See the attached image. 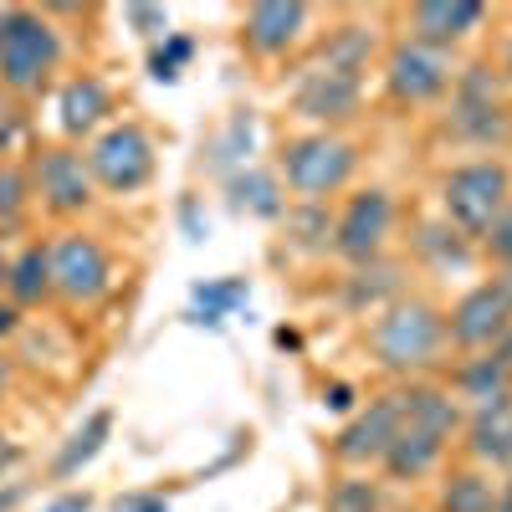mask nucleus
Segmentation results:
<instances>
[{
	"label": "nucleus",
	"mask_w": 512,
	"mask_h": 512,
	"mask_svg": "<svg viewBox=\"0 0 512 512\" xmlns=\"http://www.w3.org/2000/svg\"><path fill=\"white\" fill-rule=\"evenodd\" d=\"M400 420H405V400L400 390H384L374 395L369 405H359L349 415V425L333 436V461L338 466H349V472H369V466H379V456L390 451L395 431H400Z\"/></svg>",
	"instance_id": "f8f14e48"
},
{
	"label": "nucleus",
	"mask_w": 512,
	"mask_h": 512,
	"mask_svg": "<svg viewBox=\"0 0 512 512\" xmlns=\"http://www.w3.org/2000/svg\"><path fill=\"white\" fill-rule=\"evenodd\" d=\"M308 6L303 0H262V6H246L241 16V47L251 57H287L297 41L308 36Z\"/></svg>",
	"instance_id": "2eb2a0df"
},
{
	"label": "nucleus",
	"mask_w": 512,
	"mask_h": 512,
	"mask_svg": "<svg viewBox=\"0 0 512 512\" xmlns=\"http://www.w3.org/2000/svg\"><path fill=\"white\" fill-rule=\"evenodd\" d=\"M451 82H456V67L446 52H431V47L405 41V36L384 52V98L400 108H425V103L446 98Z\"/></svg>",
	"instance_id": "1a4fd4ad"
},
{
	"label": "nucleus",
	"mask_w": 512,
	"mask_h": 512,
	"mask_svg": "<svg viewBox=\"0 0 512 512\" xmlns=\"http://www.w3.org/2000/svg\"><path fill=\"white\" fill-rule=\"evenodd\" d=\"M446 134L472 144V149H502L512 139V108L502 98V72H492L487 62L456 72L451 108H446Z\"/></svg>",
	"instance_id": "39448f33"
},
{
	"label": "nucleus",
	"mask_w": 512,
	"mask_h": 512,
	"mask_svg": "<svg viewBox=\"0 0 512 512\" xmlns=\"http://www.w3.org/2000/svg\"><path fill=\"white\" fill-rule=\"evenodd\" d=\"M492 354H497V359H502V364L512 369V328H507V333L497 338V349H492Z\"/></svg>",
	"instance_id": "58836bf2"
},
{
	"label": "nucleus",
	"mask_w": 512,
	"mask_h": 512,
	"mask_svg": "<svg viewBox=\"0 0 512 512\" xmlns=\"http://www.w3.org/2000/svg\"><path fill=\"white\" fill-rule=\"evenodd\" d=\"M88 169L93 185L108 195H139L154 180V139L144 123H108L88 144Z\"/></svg>",
	"instance_id": "0eeeda50"
},
{
	"label": "nucleus",
	"mask_w": 512,
	"mask_h": 512,
	"mask_svg": "<svg viewBox=\"0 0 512 512\" xmlns=\"http://www.w3.org/2000/svg\"><path fill=\"white\" fill-rule=\"evenodd\" d=\"M128 21H134L144 36H164V11L159 6H134V11H128Z\"/></svg>",
	"instance_id": "473e14b6"
},
{
	"label": "nucleus",
	"mask_w": 512,
	"mask_h": 512,
	"mask_svg": "<svg viewBox=\"0 0 512 512\" xmlns=\"http://www.w3.org/2000/svg\"><path fill=\"white\" fill-rule=\"evenodd\" d=\"M6 272H11V256L0 251V292H6Z\"/></svg>",
	"instance_id": "37998d69"
},
{
	"label": "nucleus",
	"mask_w": 512,
	"mask_h": 512,
	"mask_svg": "<svg viewBox=\"0 0 512 512\" xmlns=\"http://www.w3.org/2000/svg\"><path fill=\"white\" fill-rule=\"evenodd\" d=\"M502 82L512 88V36H507V47H502Z\"/></svg>",
	"instance_id": "a19ab883"
},
{
	"label": "nucleus",
	"mask_w": 512,
	"mask_h": 512,
	"mask_svg": "<svg viewBox=\"0 0 512 512\" xmlns=\"http://www.w3.org/2000/svg\"><path fill=\"white\" fill-rule=\"evenodd\" d=\"M369 359L395 374V379H420V374H436L446 364V313L436 303H425V297H395L390 308H379L369 333Z\"/></svg>",
	"instance_id": "f257e3e1"
},
{
	"label": "nucleus",
	"mask_w": 512,
	"mask_h": 512,
	"mask_svg": "<svg viewBox=\"0 0 512 512\" xmlns=\"http://www.w3.org/2000/svg\"><path fill=\"white\" fill-rule=\"evenodd\" d=\"M512 328V297L497 277L477 282V287H466L451 313H446V344L456 354H487L497 349V338Z\"/></svg>",
	"instance_id": "9d476101"
},
{
	"label": "nucleus",
	"mask_w": 512,
	"mask_h": 512,
	"mask_svg": "<svg viewBox=\"0 0 512 512\" xmlns=\"http://www.w3.org/2000/svg\"><path fill=\"white\" fill-rule=\"evenodd\" d=\"M16 333H21V308L16 303H0V344L16 338Z\"/></svg>",
	"instance_id": "f704fd0d"
},
{
	"label": "nucleus",
	"mask_w": 512,
	"mask_h": 512,
	"mask_svg": "<svg viewBox=\"0 0 512 512\" xmlns=\"http://www.w3.org/2000/svg\"><path fill=\"white\" fill-rule=\"evenodd\" d=\"M52 246V297L67 308H98L113 292V256L93 231H62Z\"/></svg>",
	"instance_id": "423d86ee"
},
{
	"label": "nucleus",
	"mask_w": 512,
	"mask_h": 512,
	"mask_svg": "<svg viewBox=\"0 0 512 512\" xmlns=\"http://www.w3.org/2000/svg\"><path fill=\"white\" fill-rule=\"evenodd\" d=\"M364 108V77L349 72H328V67H308L292 88V113L313 123L318 134H338L344 123H354Z\"/></svg>",
	"instance_id": "ddd939ff"
},
{
	"label": "nucleus",
	"mask_w": 512,
	"mask_h": 512,
	"mask_svg": "<svg viewBox=\"0 0 512 512\" xmlns=\"http://www.w3.org/2000/svg\"><path fill=\"white\" fill-rule=\"evenodd\" d=\"M108 113H113V93H108L103 77L82 72V77L62 82V93H57V128L67 139H98L108 128Z\"/></svg>",
	"instance_id": "a211bd4d"
},
{
	"label": "nucleus",
	"mask_w": 512,
	"mask_h": 512,
	"mask_svg": "<svg viewBox=\"0 0 512 512\" xmlns=\"http://www.w3.org/2000/svg\"><path fill=\"white\" fill-rule=\"evenodd\" d=\"M6 390H11V359L0 354V400H6Z\"/></svg>",
	"instance_id": "79ce46f5"
},
{
	"label": "nucleus",
	"mask_w": 512,
	"mask_h": 512,
	"mask_svg": "<svg viewBox=\"0 0 512 512\" xmlns=\"http://www.w3.org/2000/svg\"><path fill=\"white\" fill-rule=\"evenodd\" d=\"M31 205V175L21 164H6L0 159V226H16Z\"/></svg>",
	"instance_id": "c85d7f7f"
},
{
	"label": "nucleus",
	"mask_w": 512,
	"mask_h": 512,
	"mask_svg": "<svg viewBox=\"0 0 512 512\" xmlns=\"http://www.w3.org/2000/svg\"><path fill=\"white\" fill-rule=\"evenodd\" d=\"M31 195L52 210V216H82L93 210L98 200V185H93V169H88V154H77L72 144H52L31 159Z\"/></svg>",
	"instance_id": "9b49d317"
},
{
	"label": "nucleus",
	"mask_w": 512,
	"mask_h": 512,
	"mask_svg": "<svg viewBox=\"0 0 512 512\" xmlns=\"http://www.w3.org/2000/svg\"><path fill=\"white\" fill-rule=\"evenodd\" d=\"M21 456H26V451H21L11 436H0V477H6V472H16V466H21Z\"/></svg>",
	"instance_id": "c9c22d12"
},
{
	"label": "nucleus",
	"mask_w": 512,
	"mask_h": 512,
	"mask_svg": "<svg viewBox=\"0 0 512 512\" xmlns=\"http://www.w3.org/2000/svg\"><path fill=\"white\" fill-rule=\"evenodd\" d=\"M374 52H379V41H374V31H369V26H338V31H328V41L318 47L313 67L364 77V72H369V62H374Z\"/></svg>",
	"instance_id": "4be33fe9"
},
{
	"label": "nucleus",
	"mask_w": 512,
	"mask_h": 512,
	"mask_svg": "<svg viewBox=\"0 0 512 512\" xmlns=\"http://www.w3.org/2000/svg\"><path fill=\"white\" fill-rule=\"evenodd\" d=\"M6 303H16L21 313H26V308H41V303H52V246H47V241H26V246L11 256Z\"/></svg>",
	"instance_id": "6ab92c4d"
},
{
	"label": "nucleus",
	"mask_w": 512,
	"mask_h": 512,
	"mask_svg": "<svg viewBox=\"0 0 512 512\" xmlns=\"http://www.w3.org/2000/svg\"><path fill=\"white\" fill-rule=\"evenodd\" d=\"M195 303L205 308L210 323H221L236 303H246V282H205V287H195Z\"/></svg>",
	"instance_id": "c756f323"
},
{
	"label": "nucleus",
	"mask_w": 512,
	"mask_h": 512,
	"mask_svg": "<svg viewBox=\"0 0 512 512\" xmlns=\"http://www.w3.org/2000/svg\"><path fill=\"white\" fill-rule=\"evenodd\" d=\"M344 297H349V308H369V318L379 313V308H390L395 297H405V282H400V272L395 267H384V256L379 262H364V267H354V277L344 282Z\"/></svg>",
	"instance_id": "b1692460"
},
{
	"label": "nucleus",
	"mask_w": 512,
	"mask_h": 512,
	"mask_svg": "<svg viewBox=\"0 0 512 512\" xmlns=\"http://www.w3.org/2000/svg\"><path fill=\"white\" fill-rule=\"evenodd\" d=\"M487 6L482 0H420L405 11V41H420L431 52H456L466 36H477L487 26Z\"/></svg>",
	"instance_id": "4468645a"
},
{
	"label": "nucleus",
	"mask_w": 512,
	"mask_h": 512,
	"mask_svg": "<svg viewBox=\"0 0 512 512\" xmlns=\"http://www.w3.org/2000/svg\"><path fill=\"white\" fill-rule=\"evenodd\" d=\"M492 512H512V482L497 487V507H492Z\"/></svg>",
	"instance_id": "ea45409f"
},
{
	"label": "nucleus",
	"mask_w": 512,
	"mask_h": 512,
	"mask_svg": "<svg viewBox=\"0 0 512 512\" xmlns=\"http://www.w3.org/2000/svg\"><path fill=\"white\" fill-rule=\"evenodd\" d=\"M415 256H425V262H436V267H466L477 251L446 221H425V226H415Z\"/></svg>",
	"instance_id": "393cba45"
},
{
	"label": "nucleus",
	"mask_w": 512,
	"mask_h": 512,
	"mask_svg": "<svg viewBox=\"0 0 512 512\" xmlns=\"http://www.w3.org/2000/svg\"><path fill=\"white\" fill-rule=\"evenodd\" d=\"M451 395L466 400V405H487V400H502L512 395V369L487 349V354H461V364L451 369Z\"/></svg>",
	"instance_id": "aec40b11"
},
{
	"label": "nucleus",
	"mask_w": 512,
	"mask_h": 512,
	"mask_svg": "<svg viewBox=\"0 0 512 512\" xmlns=\"http://www.w3.org/2000/svg\"><path fill=\"white\" fill-rule=\"evenodd\" d=\"M62 31L52 26L47 11L31 6H6L0 16V88L16 98H36L62 67Z\"/></svg>",
	"instance_id": "f03ea898"
},
{
	"label": "nucleus",
	"mask_w": 512,
	"mask_h": 512,
	"mask_svg": "<svg viewBox=\"0 0 512 512\" xmlns=\"http://www.w3.org/2000/svg\"><path fill=\"white\" fill-rule=\"evenodd\" d=\"M21 497H26V487H0V512H16Z\"/></svg>",
	"instance_id": "4c0bfd02"
},
{
	"label": "nucleus",
	"mask_w": 512,
	"mask_h": 512,
	"mask_svg": "<svg viewBox=\"0 0 512 512\" xmlns=\"http://www.w3.org/2000/svg\"><path fill=\"white\" fill-rule=\"evenodd\" d=\"M195 57V41L185 31H164V41H154V52H149V77L154 82H175Z\"/></svg>",
	"instance_id": "cd10ccee"
},
{
	"label": "nucleus",
	"mask_w": 512,
	"mask_h": 512,
	"mask_svg": "<svg viewBox=\"0 0 512 512\" xmlns=\"http://www.w3.org/2000/svg\"><path fill=\"white\" fill-rule=\"evenodd\" d=\"M354 169H359L354 139L308 128V134H297V139L282 144V154H277V185L292 190L303 205H323L328 195H338L354 180Z\"/></svg>",
	"instance_id": "20e7f679"
},
{
	"label": "nucleus",
	"mask_w": 512,
	"mask_h": 512,
	"mask_svg": "<svg viewBox=\"0 0 512 512\" xmlns=\"http://www.w3.org/2000/svg\"><path fill=\"white\" fill-rule=\"evenodd\" d=\"M113 512H169V502L159 492H128L113 502Z\"/></svg>",
	"instance_id": "2f4dec72"
},
{
	"label": "nucleus",
	"mask_w": 512,
	"mask_h": 512,
	"mask_svg": "<svg viewBox=\"0 0 512 512\" xmlns=\"http://www.w3.org/2000/svg\"><path fill=\"white\" fill-rule=\"evenodd\" d=\"M507 205H512V169L497 154L451 164V175L441 180V221L466 241H482Z\"/></svg>",
	"instance_id": "7ed1b4c3"
},
{
	"label": "nucleus",
	"mask_w": 512,
	"mask_h": 512,
	"mask_svg": "<svg viewBox=\"0 0 512 512\" xmlns=\"http://www.w3.org/2000/svg\"><path fill=\"white\" fill-rule=\"evenodd\" d=\"M446 451H451V436H441L436 425L400 420L390 451L379 456V472L390 477V482H420V477H431L436 466L446 461Z\"/></svg>",
	"instance_id": "f3484780"
},
{
	"label": "nucleus",
	"mask_w": 512,
	"mask_h": 512,
	"mask_svg": "<svg viewBox=\"0 0 512 512\" xmlns=\"http://www.w3.org/2000/svg\"><path fill=\"white\" fill-rule=\"evenodd\" d=\"M497 282H502V287H507V297H512V267H507V272H502Z\"/></svg>",
	"instance_id": "c03bdc74"
},
{
	"label": "nucleus",
	"mask_w": 512,
	"mask_h": 512,
	"mask_svg": "<svg viewBox=\"0 0 512 512\" xmlns=\"http://www.w3.org/2000/svg\"><path fill=\"white\" fill-rule=\"evenodd\" d=\"M231 200H236L241 210H251V216H267V221L287 210L277 175H262V169H251V175H236V180H231Z\"/></svg>",
	"instance_id": "a878e982"
},
{
	"label": "nucleus",
	"mask_w": 512,
	"mask_h": 512,
	"mask_svg": "<svg viewBox=\"0 0 512 512\" xmlns=\"http://www.w3.org/2000/svg\"><path fill=\"white\" fill-rule=\"evenodd\" d=\"M328 512H384V487L369 472H349L328 487Z\"/></svg>",
	"instance_id": "bb28decb"
},
{
	"label": "nucleus",
	"mask_w": 512,
	"mask_h": 512,
	"mask_svg": "<svg viewBox=\"0 0 512 512\" xmlns=\"http://www.w3.org/2000/svg\"><path fill=\"white\" fill-rule=\"evenodd\" d=\"M461 436H466L461 446H466V456H472V466L512 477V395L477 405L461 420Z\"/></svg>",
	"instance_id": "dca6fc26"
},
{
	"label": "nucleus",
	"mask_w": 512,
	"mask_h": 512,
	"mask_svg": "<svg viewBox=\"0 0 512 512\" xmlns=\"http://www.w3.org/2000/svg\"><path fill=\"white\" fill-rule=\"evenodd\" d=\"M41 512H93V492H62V497H52Z\"/></svg>",
	"instance_id": "72a5a7b5"
},
{
	"label": "nucleus",
	"mask_w": 512,
	"mask_h": 512,
	"mask_svg": "<svg viewBox=\"0 0 512 512\" xmlns=\"http://www.w3.org/2000/svg\"><path fill=\"white\" fill-rule=\"evenodd\" d=\"M497 487L492 472L482 466H461V472H446L441 492H436V512H492L497 507Z\"/></svg>",
	"instance_id": "5701e85b"
},
{
	"label": "nucleus",
	"mask_w": 512,
	"mask_h": 512,
	"mask_svg": "<svg viewBox=\"0 0 512 512\" xmlns=\"http://www.w3.org/2000/svg\"><path fill=\"white\" fill-rule=\"evenodd\" d=\"M328 405H333V410H349V405H354V390H349V384H333V390H328Z\"/></svg>",
	"instance_id": "e433bc0d"
},
{
	"label": "nucleus",
	"mask_w": 512,
	"mask_h": 512,
	"mask_svg": "<svg viewBox=\"0 0 512 512\" xmlns=\"http://www.w3.org/2000/svg\"><path fill=\"white\" fill-rule=\"evenodd\" d=\"M108 436H113V410H93L88 420L77 425V431L62 441V451L52 456V482H67V477H77L82 466H93L98 461V451L108 446Z\"/></svg>",
	"instance_id": "412c9836"
},
{
	"label": "nucleus",
	"mask_w": 512,
	"mask_h": 512,
	"mask_svg": "<svg viewBox=\"0 0 512 512\" xmlns=\"http://www.w3.org/2000/svg\"><path fill=\"white\" fill-rule=\"evenodd\" d=\"M482 256H487L492 267H502V272L512 267V205L497 216V226L482 236Z\"/></svg>",
	"instance_id": "7c9ffc66"
},
{
	"label": "nucleus",
	"mask_w": 512,
	"mask_h": 512,
	"mask_svg": "<svg viewBox=\"0 0 512 512\" xmlns=\"http://www.w3.org/2000/svg\"><path fill=\"white\" fill-rule=\"evenodd\" d=\"M390 236H395V195L369 185V190H354L344 200V210L333 216L328 246H333L338 262L364 267V262H379L384 246H390Z\"/></svg>",
	"instance_id": "6e6552de"
}]
</instances>
